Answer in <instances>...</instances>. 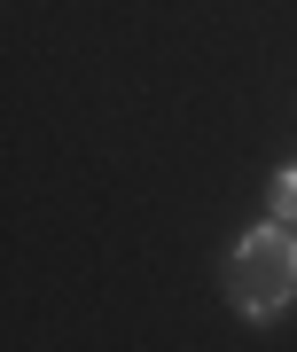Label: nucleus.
<instances>
[{"mask_svg":"<svg viewBox=\"0 0 297 352\" xmlns=\"http://www.w3.org/2000/svg\"><path fill=\"white\" fill-rule=\"evenodd\" d=\"M227 298H235V314H250V321H274L297 298V219L266 212L235 251H227Z\"/></svg>","mask_w":297,"mask_h":352,"instance_id":"obj_1","label":"nucleus"},{"mask_svg":"<svg viewBox=\"0 0 297 352\" xmlns=\"http://www.w3.org/2000/svg\"><path fill=\"white\" fill-rule=\"evenodd\" d=\"M266 212H274V219H297V164H282V173H274V188H266Z\"/></svg>","mask_w":297,"mask_h":352,"instance_id":"obj_2","label":"nucleus"}]
</instances>
